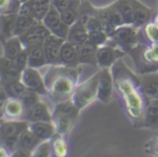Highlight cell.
I'll list each match as a JSON object with an SVG mask.
<instances>
[{"label":"cell","instance_id":"24","mask_svg":"<svg viewBox=\"0 0 158 157\" xmlns=\"http://www.w3.org/2000/svg\"><path fill=\"white\" fill-rule=\"evenodd\" d=\"M24 105L19 99L10 98L9 97L4 105L3 111H2V118L6 121L10 119H22L24 113Z\"/></svg>","mask_w":158,"mask_h":157},{"label":"cell","instance_id":"16","mask_svg":"<svg viewBox=\"0 0 158 157\" xmlns=\"http://www.w3.org/2000/svg\"><path fill=\"white\" fill-rule=\"evenodd\" d=\"M29 128V123L24 119H10L0 124V139L19 138L22 132Z\"/></svg>","mask_w":158,"mask_h":157},{"label":"cell","instance_id":"14","mask_svg":"<svg viewBox=\"0 0 158 157\" xmlns=\"http://www.w3.org/2000/svg\"><path fill=\"white\" fill-rule=\"evenodd\" d=\"M22 119L27 121L28 123L35 122H53V114L50 112L48 107L40 100L35 105L24 110Z\"/></svg>","mask_w":158,"mask_h":157},{"label":"cell","instance_id":"30","mask_svg":"<svg viewBox=\"0 0 158 157\" xmlns=\"http://www.w3.org/2000/svg\"><path fill=\"white\" fill-rule=\"evenodd\" d=\"M3 88L10 98L15 99H21L22 96L27 90V87L24 85V83L21 80H15V81L3 83Z\"/></svg>","mask_w":158,"mask_h":157},{"label":"cell","instance_id":"6","mask_svg":"<svg viewBox=\"0 0 158 157\" xmlns=\"http://www.w3.org/2000/svg\"><path fill=\"white\" fill-rule=\"evenodd\" d=\"M90 12L94 13L96 16H98L101 19L104 25V29L109 34V36L117 27L125 25V21H124L123 16L113 3L109 4L106 6H102V8H94L93 6Z\"/></svg>","mask_w":158,"mask_h":157},{"label":"cell","instance_id":"9","mask_svg":"<svg viewBox=\"0 0 158 157\" xmlns=\"http://www.w3.org/2000/svg\"><path fill=\"white\" fill-rule=\"evenodd\" d=\"M21 81L28 89L35 90L41 96L48 95L45 80L43 79V76L40 74V72L35 68L27 67L26 69H24L21 74Z\"/></svg>","mask_w":158,"mask_h":157},{"label":"cell","instance_id":"22","mask_svg":"<svg viewBox=\"0 0 158 157\" xmlns=\"http://www.w3.org/2000/svg\"><path fill=\"white\" fill-rule=\"evenodd\" d=\"M29 129L41 141L51 140L57 134L53 122H35L29 123Z\"/></svg>","mask_w":158,"mask_h":157},{"label":"cell","instance_id":"48","mask_svg":"<svg viewBox=\"0 0 158 157\" xmlns=\"http://www.w3.org/2000/svg\"><path fill=\"white\" fill-rule=\"evenodd\" d=\"M0 118H1V116H0Z\"/></svg>","mask_w":158,"mask_h":157},{"label":"cell","instance_id":"36","mask_svg":"<svg viewBox=\"0 0 158 157\" xmlns=\"http://www.w3.org/2000/svg\"><path fill=\"white\" fill-rule=\"evenodd\" d=\"M142 32L148 43H154L158 41V26L153 21L148 22L142 27Z\"/></svg>","mask_w":158,"mask_h":157},{"label":"cell","instance_id":"32","mask_svg":"<svg viewBox=\"0 0 158 157\" xmlns=\"http://www.w3.org/2000/svg\"><path fill=\"white\" fill-rule=\"evenodd\" d=\"M115 8L118 10L121 15L123 16L125 24H133V13L131 6L128 0H115L113 2Z\"/></svg>","mask_w":158,"mask_h":157},{"label":"cell","instance_id":"33","mask_svg":"<svg viewBox=\"0 0 158 157\" xmlns=\"http://www.w3.org/2000/svg\"><path fill=\"white\" fill-rule=\"evenodd\" d=\"M56 136V134H55ZM53 137L52 145H53V153L57 157H64L68 154V143L64 140L63 134H57V137Z\"/></svg>","mask_w":158,"mask_h":157},{"label":"cell","instance_id":"19","mask_svg":"<svg viewBox=\"0 0 158 157\" xmlns=\"http://www.w3.org/2000/svg\"><path fill=\"white\" fill-rule=\"evenodd\" d=\"M140 82L148 99H158V71L140 74Z\"/></svg>","mask_w":158,"mask_h":157},{"label":"cell","instance_id":"5","mask_svg":"<svg viewBox=\"0 0 158 157\" xmlns=\"http://www.w3.org/2000/svg\"><path fill=\"white\" fill-rule=\"evenodd\" d=\"M100 71L95 73L93 76H90L85 82L79 84L75 87L74 93H73L71 100L73 101L75 105L79 108L80 110L84 109L90 105L92 102L97 99L98 95V80H99Z\"/></svg>","mask_w":158,"mask_h":157},{"label":"cell","instance_id":"17","mask_svg":"<svg viewBox=\"0 0 158 157\" xmlns=\"http://www.w3.org/2000/svg\"><path fill=\"white\" fill-rule=\"evenodd\" d=\"M66 41L71 42L75 45H81L88 41V30L86 28L83 15H81L80 19L72 26H70Z\"/></svg>","mask_w":158,"mask_h":157},{"label":"cell","instance_id":"1","mask_svg":"<svg viewBox=\"0 0 158 157\" xmlns=\"http://www.w3.org/2000/svg\"><path fill=\"white\" fill-rule=\"evenodd\" d=\"M111 68L114 92L122 109L135 128H142L148 98L142 90L140 74L129 69L123 58H119Z\"/></svg>","mask_w":158,"mask_h":157},{"label":"cell","instance_id":"39","mask_svg":"<svg viewBox=\"0 0 158 157\" xmlns=\"http://www.w3.org/2000/svg\"><path fill=\"white\" fill-rule=\"evenodd\" d=\"M40 96H41V95L38 94L37 92L31 90V89H28L27 88V90L25 92V94L22 96V98L19 99V100H21L22 103H23L24 109H28V108L32 107V105H35V103L39 102Z\"/></svg>","mask_w":158,"mask_h":157},{"label":"cell","instance_id":"11","mask_svg":"<svg viewBox=\"0 0 158 157\" xmlns=\"http://www.w3.org/2000/svg\"><path fill=\"white\" fill-rule=\"evenodd\" d=\"M50 35V29L42 23V21H38L28 31L19 36V38L23 42L24 46L28 48L32 45H43L45 39Z\"/></svg>","mask_w":158,"mask_h":157},{"label":"cell","instance_id":"37","mask_svg":"<svg viewBox=\"0 0 158 157\" xmlns=\"http://www.w3.org/2000/svg\"><path fill=\"white\" fill-rule=\"evenodd\" d=\"M21 4L19 0H0V15L17 13Z\"/></svg>","mask_w":158,"mask_h":157},{"label":"cell","instance_id":"42","mask_svg":"<svg viewBox=\"0 0 158 157\" xmlns=\"http://www.w3.org/2000/svg\"><path fill=\"white\" fill-rule=\"evenodd\" d=\"M144 152L148 155L158 157V137H153L144 144Z\"/></svg>","mask_w":158,"mask_h":157},{"label":"cell","instance_id":"4","mask_svg":"<svg viewBox=\"0 0 158 157\" xmlns=\"http://www.w3.org/2000/svg\"><path fill=\"white\" fill-rule=\"evenodd\" d=\"M144 38L145 37L142 32V28H138L133 24H125L114 29L109 36V42L121 48L127 54Z\"/></svg>","mask_w":158,"mask_h":157},{"label":"cell","instance_id":"47","mask_svg":"<svg viewBox=\"0 0 158 157\" xmlns=\"http://www.w3.org/2000/svg\"><path fill=\"white\" fill-rule=\"evenodd\" d=\"M21 1V3H24V2H27V1H29V0H19Z\"/></svg>","mask_w":158,"mask_h":157},{"label":"cell","instance_id":"45","mask_svg":"<svg viewBox=\"0 0 158 157\" xmlns=\"http://www.w3.org/2000/svg\"><path fill=\"white\" fill-rule=\"evenodd\" d=\"M9 153L10 152L6 149L4 147H0V157H6V156H9Z\"/></svg>","mask_w":158,"mask_h":157},{"label":"cell","instance_id":"2","mask_svg":"<svg viewBox=\"0 0 158 157\" xmlns=\"http://www.w3.org/2000/svg\"><path fill=\"white\" fill-rule=\"evenodd\" d=\"M51 66L48 78L44 79L48 96L56 102L69 100L77 86L79 70L77 67H68L60 64Z\"/></svg>","mask_w":158,"mask_h":157},{"label":"cell","instance_id":"34","mask_svg":"<svg viewBox=\"0 0 158 157\" xmlns=\"http://www.w3.org/2000/svg\"><path fill=\"white\" fill-rule=\"evenodd\" d=\"M75 119L71 118H66V116H57V118H53V123L56 128L57 134H66L69 132V130L72 128L73 122Z\"/></svg>","mask_w":158,"mask_h":157},{"label":"cell","instance_id":"18","mask_svg":"<svg viewBox=\"0 0 158 157\" xmlns=\"http://www.w3.org/2000/svg\"><path fill=\"white\" fill-rule=\"evenodd\" d=\"M22 71L15 66L14 59L8 58L3 55L0 58V80L2 83L21 80Z\"/></svg>","mask_w":158,"mask_h":157},{"label":"cell","instance_id":"27","mask_svg":"<svg viewBox=\"0 0 158 157\" xmlns=\"http://www.w3.org/2000/svg\"><path fill=\"white\" fill-rule=\"evenodd\" d=\"M25 48L23 42L21 41V38L19 36H12L10 38L6 39L3 44L4 56L8 58L14 59Z\"/></svg>","mask_w":158,"mask_h":157},{"label":"cell","instance_id":"44","mask_svg":"<svg viewBox=\"0 0 158 157\" xmlns=\"http://www.w3.org/2000/svg\"><path fill=\"white\" fill-rule=\"evenodd\" d=\"M8 98H9L8 94H6V90H4V88H3V89L0 92V116H1V118H2V111H3L4 105H6Z\"/></svg>","mask_w":158,"mask_h":157},{"label":"cell","instance_id":"25","mask_svg":"<svg viewBox=\"0 0 158 157\" xmlns=\"http://www.w3.org/2000/svg\"><path fill=\"white\" fill-rule=\"evenodd\" d=\"M97 50L98 46L86 42L81 45H77L79 53V65L80 64H88L92 66H97Z\"/></svg>","mask_w":158,"mask_h":157},{"label":"cell","instance_id":"3","mask_svg":"<svg viewBox=\"0 0 158 157\" xmlns=\"http://www.w3.org/2000/svg\"><path fill=\"white\" fill-rule=\"evenodd\" d=\"M127 54L132 57L138 74L158 71V41L148 43L144 38Z\"/></svg>","mask_w":158,"mask_h":157},{"label":"cell","instance_id":"21","mask_svg":"<svg viewBox=\"0 0 158 157\" xmlns=\"http://www.w3.org/2000/svg\"><path fill=\"white\" fill-rule=\"evenodd\" d=\"M142 128L158 130V99H148Z\"/></svg>","mask_w":158,"mask_h":157},{"label":"cell","instance_id":"46","mask_svg":"<svg viewBox=\"0 0 158 157\" xmlns=\"http://www.w3.org/2000/svg\"><path fill=\"white\" fill-rule=\"evenodd\" d=\"M153 22H154V23L158 26V12L156 13V15L154 16V19H153Z\"/></svg>","mask_w":158,"mask_h":157},{"label":"cell","instance_id":"20","mask_svg":"<svg viewBox=\"0 0 158 157\" xmlns=\"http://www.w3.org/2000/svg\"><path fill=\"white\" fill-rule=\"evenodd\" d=\"M59 64L68 67H77L79 65L77 45L69 41H64L59 54Z\"/></svg>","mask_w":158,"mask_h":157},{"label":"cell","instance_id":"43","mask_svg":"<svg viewBox=\"0 0 158 157\" xmlns=\"http://www.w3.org/2000/svg\"><path fill=\"white\" fill-rule=\"evenodd\" d=\"M14 63L15 66L19 68L21 71H23L24 69L28 67V52L27 48H24L19 55L14 58Z\"/></svg>","mask_w":158,"mask_h":157},{"label":"cell","instance_id":"28","mask_svg":"<svg viewBox=\"0 0 158 157\" xmlns=\"http://www.w3.org/2000/svg\"><path fill=\"white\" fill-rule=\"evenodd\" d=\"M16 19L17 13L0 15V34L6 39L14 36V27Z\"/></svg>","mask_w":158,"mask_h":157},{"label":"cell","instance_id":"40","mask_svg":"<svg viewBox=\"0 0 158 157\" xmlns=\"http://www.w3.org/2000/svg\"><path fill=\"white\" fill-rule=\"evenodd\" d=\"M80 13H79V8H70L66 11L60 12V17L63 19V22L66 25L72 26L77 19H80Z\"/></svg>","mask_w":158,"mask_h":157},{"label":"cell","instance_id":"7","mask_svg":"<svg viewBox=\"0 0 158 157\" xmlns=\"http://www.w3.org/2000/svg\"><path fill=\"white\" fill-rule=\"evenodd\" d=\"M126 55V52L111 42H106L97 50V66L100 68H110Z\"/></svg>","mask_w":158,"mask_h":157},{"label":"cell","instance_id":"38","mask_svg":"<svg viewBox=\"0 0 158 157\" xmlns=\"http://www.w3.org/2000/svg\"><path fill=\"white\" fill-rule=\"evenodd\" d=\"M52 140V139H51ZM51 140H43L38 144V147L33 150L32 156L37 157H48L53 153V145Z\"/></svg>","mask_w":158,"mask_h":157},{"label":"cell","instance_id":"15","mask_svg":"<svg viewBox=\"0 0 158 157\" xmlns=\"http://www.w3.org/2000/svg\"><path fill=\"white\" fill-rule=\"evenodd\" d=\"M64 41H66L64 39L60 38L58 36H55L53 34H51L45 39V41L43 43V48L44 52H45L48 65H57V64H59L60 48Z\"/></svg>","mask_w":158,"mask_h":157},{"label":"cell","instance_id":"12","mask_svg":"<svg viewBox=\"0 0 158 157\" xmlns=\"http://www.w3.org/2000/svg\"><path fill=\"white\" fill-rule=\"evenodd\" d=\"M42 23L50 29L51 34L55 35V36H58L66 40L70 26L66 25L64 23L60 17V12L58 10H56L53 6L48 10V14L42 19Z\"/></svg>","mask_w":158,"mask_h":157},{"label":"cell","instance_id":"31","mask_svg":"<svg viewBox=\"0 0 158 157\" xmlns=\"http://www.w3.org/2000/svg\"><path fill=\"white\" fill-rule=\"evenodd\" d=\"M37 22V19L32 16L17 14V19L16 22H15L14 27V36H22L26 31H28Z\"/></svg>","mask_w":158,"mask_h":157},{"label":"cell","instance_id":"8","mask_svg":"<svg viewBox=\"0 0 158 157\" xmlns=\"http://www.w3.org/2000/svg\"><path fill=\"white\" fill-rule=\"evenodd\" d=\"M99 71L97 99L102 103H109L114 95V80H113L112 68H100Z\"/></svg>","mask_w":158,"mask_h":157},{"label":"cell","instance_id":"23","mask_svg":"<svg viewBox=\"0 0 158 157\" xmlns=\"http://www.w3.org/2000/svg\"><path fill=\"white\" fill-rule=\"evenodd\" d=\"M26 48L28 52V67L39 69L48 65L43 45H32Z\"/></svg>","mask_w":158,"mask_h":157},{"label":"cell","instance_id":"29","mask_svg":"<svg viewBox=\"0 0 158 157\" xmlns=\"http://www.w3.org/2000/svg\"><path fill=\"white\" fill-rule=\"evenodd\" d=\"M40 142H41V140L33 134L29 128L26 129L24 132H22L21 136L19 137V147L27 150L31 153Z\"/></svg>","mask_w":158,"mask_h":157},{"label":"cell","instance_id":"10","mask_svg":"<svg viewBox=\"0 0 158 157\" xmlns=\"http://www.w3.org/2000/svg\"><path fill=\"white\" fill-rule=\"evenodd\" d=\"M52 6V0H29L19 6L17 14L35 17L37 21H42Z\"/></svg>","mask_w":158,"mask_h":157},{"label":"cell","instance_id":"26","mask_svg":"<svg viewBox=\"0 0 158 157\" xmlns=\"http://www.w3.org/2000/svg\"><path fill=\"white\" fill-rule=\"evenodd\" d=\"M80 113V109L73 103L71 99L66 101H60V102H56V105L53 111V118H57V116H66V118H71L75 119L77 118Z\"/></svg>","mask_w":158,"mask_h":157},{"label":"cell","instance_id":"35","mask_svg":"<svg viewBox=\"0 0 158 157\" xmlns=\"http://www.w3.org/2000/svg\"><path fill=\"white\" fill-rule=\"evenodd\" d=\"M109 41V34L106 30H94L88 32V42L96 46H101Z\"/></svg>","mask_w":158,"mask_h":157},{"label":"cell","instance_id":"13","mask_svg":"<svg viewBox=\"0 0 158 157\" xmlns=\"http://www.w3.org/2000/svg\"><path fill=\"white\" fill-rule=\"evenodd\" d=\"M133 13V25L138 28H142L148 22L153 21L156 15V10L145 6L140 0H128Z\"/></svg>","mask_w":158,"mask_h":157},{"label":"cell","instance_id":"41","mask_svg":"<svg viewBox=\"0 0 158 157\" xmlns=\"http://www.w3.org/2000/svg\"><path fill=\"white\" fill-rule=\"evenodd\" d=\"M81 0H52V6L59 12L66 11L70 8H79Z\"/></svg>","mask_w":158,"mask_h":157}]
</instances>
